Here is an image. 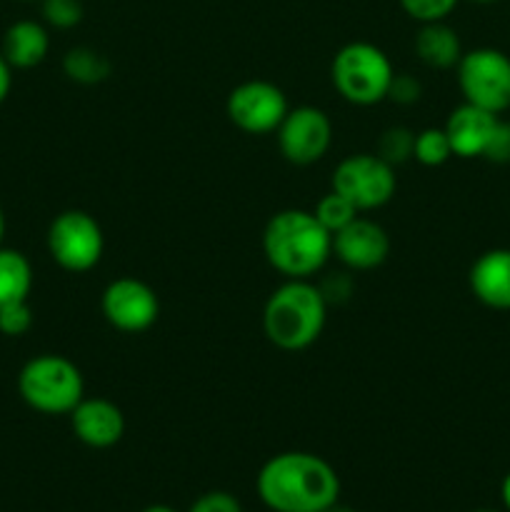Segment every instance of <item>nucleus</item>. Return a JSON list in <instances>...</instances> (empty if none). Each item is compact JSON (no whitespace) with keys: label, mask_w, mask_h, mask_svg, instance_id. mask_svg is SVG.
Here are the masks:
<instances>
[{"label":"nucleus","mask_w":510,"mask_h":512,"mask_svg":"<svg viewBox=\"0 0 510 512\" xmlns=\"http://www.w3.org/2000/svg\"><path fill=\"white\" fill-rule=\"evenodd\" d=\"M255 490L270 512H325L340 500V475L320 455L288 450L265 460Z\"/></svg>","instance_id":"obj_1"},{"label":"nucleus","mask_w":510,"mask_h":512,"mask_svg":"<svg viewBox=\"0 0 510 512\" xmlns=\"http://www.w3.org/2000/svg\"><path fill=\"white\" fill-rule=\"evenodd\" d=\"M458 70V88L463 103L488 113H505L510 108V58L498 48H475L463 53Z\"/></svg>","instance_id":"obj_6"},{"label":"nucleus","mask_w":510,"mask_h":512,"mask_svg":"<svg viewBox=\"0 0 510 512\" xmlns=\"http://www.w3.org/2000/svg\"><path fill=\"white\" fill-rule=\"evenodd\" d=\"M413 158L425 168H440L453 158V148L445 135V128H425L415 133Z\"/></svg>","instance_id":"obj_20"},{"label":"nucleus","mask_w":510,"mask_h":512,"mask_svg":"<svg viewBox=\"0 0 510 512\" xmlns=\"http://www.w3.org/2000/svg\"><path fill=\"white\" fill-rule=\"evenodd\" d=\"M63 70L70 80L80 85H95L103 83L110 75V63L105 55L98 50L88 48V45H78V48L68 50L63 58Z\"/></svg>","instance_id":"obj_19"},{"label":"nucleus","mask_w":510,"mask_h":512,"mask_svg":"<svg viewBox=\"0 0 510 512\" xmlns=\"http://www.w3.org/2000/svg\"><path fill=\"white\" fill-rule=\"evenodd\" d=\"M498 118L500 115L475 108L470 103L458 105L443 125L455 158H483L490 138H493L495 125H498Z\"/></svg>","instance_id":"obj_14"},{"label":"nucleus","mask_w":510,"mask_h":512,"mask_svg":"<svg viewBox=\"0 0 510 512\" xmlns=\"http://www.w3.org/2000/svg\"><path fill=\"white\" fill-rule=\"evenodd\" d=\"M33 290V268L20 250L0 245V308L28 300Z\"/></svg>","instance_id":"obj_18"},{"label":"nucleus","mask_w":510,"mask_h":512,"mask_svg":"<svg viewBox=\"0 0 510 512\" xmlns=\"http://www.w3.org/2000/svg\"><path fill=\"white\" fill-rule=\"evenodd\" d=\"M18 393L35 413L70 415L85 398V380L73 360L43 353L20 368Z\"/></svg>","instance_id":"obj_4"},{"label":"nucleus","mask_w":510,"mask_h":512,"mask_svg":"<svg viewBox=\"0 0 510 512\" xmlns=\"http://www.w3.org/2000/svg\"><path fill=\"white\" fill-rule=\"evenodd\" d=\"M50 35L48 28L38 20H15L3 35V58L10 68H35L48 58Z\"/></svg>","instance_id":"obj_16"},{"label":"nucleus","mask_w":510,"mask_h":512,"mask_svg":"<svg viewBox=\"0 0 510 512\" xmlns=\"http://www.w3.org/2000/svg\"><path fill=\"white\" fill-rule=\"evenodd\" d=\"M333 190L355 205L358 213L378 210L393 200L398 175L378 153H355L340 160L333 170Z\"/></svg>","instance_id":"obj_7"},{"label":"nucleus","mask_w":510,"mask_h":512,"mask_svg":"<svg viewBox=\"0 0 510 512\" xmlns=\"http://www.w3.org/2000/svg\"><path fill=\"white\" fill-rule=\"evenodd\" d=\"M30 328H33V310H30L28 300L0 308V333L8 335V338H20Z\"/></svg>","instance_id":"obj_25"},{"label":"nucleus","mask_w":510,"mask_h":512,"mask_svg":"<svg viewBox=\"0 0 510 512\" xmlns=\"http://www.w3.org/2000/svg\"><path fill=\"white\" fill-rule=\"evenodd\" d=\"M328 298L310 280H285L270 293L263 308V333L275 348L298 353L323 335Z\"/></svg>","instance_id":"obj_3"},{"label":"nucleus","mask_w":510,"mask_h":512,"mask_svg":"<svg viewBox=\"0 0 510 512\" xmlns=\"http://www.w3.org/2000/svg\"><path fill=\"white\" fill-rule=\"evenodd\" d=\"M313 215L330 235H335L338 230H343L345 225L353 223L360 213L355 210V205L350 203V200H345L343 195L330 190V193H325L323 198L318 200V205L313 208Z\"/></svg>","instance_id":"obj_21"},{"label":"nucleus","mask_w":510,"mask_h":512,"mask_svg":"<svg viewBox=\"0 0 510 512\" xmlns=\"http://www.w3.org/2000/svg\"><path fill=\"white\" fill-rule=\"evenodd\" d=\"M483 158L490 160V163H498V165L510 163V123L508 120L498 118V125H495L493 138H490L488 150H485Z\"/></svg>","instance_id":"obj_27"},{"label":"nucleus","mask_w":510,"mask_h":512,"mask_svg":"<svg viewBox=\"0 0 510 512\" xmlns=\"http://www.w3.org/2000/svg\"><path fill=\"white\" fill-rule=\"evenodd\" d=\"M325 512H355V510H353V508H348V505H340V500H338V503L330 505V508L325 510Z\"/></svg>","instance_id":"obj_32"},{"label":"nucleus","mask_w":510,"mask_h":512,"mask_svg":"<svg viewBox=\"0 0 510 512\" xmlns=\"http://www.w3.org/2000/svg\"><path fill=\"white\" fill-rule=\"evenodd\" d=\"M423 88H420L418 80L408 73H395L393 80H390L388 98L398 105H413L415 100L420 98Z\"/></svg>","instance_id":"obj_28"},{"label":"nucleus","mask_w":510,"mask_h":512,"mask_svg":"<svg viewBox=\"0 0 510 512\" xmlns=\"http://www.w3.org/2000/svg\"><path fill=\"white\" fill-rule=\"evenodd\" d=\"M413 145H415V133L403 125H395L388 128L378 140V155L383 160H388L390 165H403L405 160L413 158Z\"/></svg>","instance_id":"obj_22"},{"label":"nucleus","mask_w":510,"mask_h":512,"mask_svg":"<svg viewBox=\"0 0 510 512\" xmlns=\"http://www.w3.org/2000/svg\"><path fill=\"white\" fill-rule=\"evenodd\" d=\"M100 310L103 318L120 333H145L158 320L160 300L143 280L118 278L103 290Z\"/></svg>","instance_id":"obj_11"},{"label":"nucleus","mask_w":510,"mask_h":512,"mask_svg":"<svg viewBox=\"0 0 510 512\" xmlns=\"http://www.w3.org/2000/svg\"><path fill=\"white\" fill-rule=\"evenodd\" d=\"M470 293L493 310H510V248H493L478 255L468 273Z\"/></svg>","instance_id":"obj_15"},{"label":"nucleus","mask_w":510,"mask_h":512,"mask_svg":"<svg viewBox=\"0 0 510 512\" xmlns=\"http://www.w3.org/2000/svg\"><path fill=\"white\" fill-rule=\"evenodd\" d=\"M140 512H178L175 508H170V505H163V503H155V505H148V508H143Z\"/></svg>","instance_id":"obj_31"},{"label":"nucleus","mask_w":510,"mask_h":512,"mask_svg":"<svg viewBox=\"0 0 510 512\" xmlns=\"http://www.w3.org/2000/svg\"><path fill=\"white\" fill-rule=\"evenodd\" d=\"M105 250L103 228L85 210H63L48 228V253L68 273H88Z\"/></svg>","instance_id":"obj_8"},{"label":"nucleus","mask_w":510,"mask_h":512,"mask_svg":"<svg viewBox=\"0 0 510 512\" xmlns=\"http://www.w3.org/2000/svg\"><path fill=\"white\" fill-rule=\"evenodd\" d=\"M500 500H503L505 512H510V473L503 478V485H500Z\"/></svg>","instance_id":"obj_30"},{"label":"nucleus","mask_w":510,"mask_h":512,"mask_svg":"<svg viewBox=\"0 0 510 512\" xmlns=\"http://www.w3.org/2000/svg\"><path fill=\"white\" fill-rule=\"evenodd\" d=\"M290 105L283 90L268 80H245L235 85L225 100L230 123L248 135H268L278 130Z\"/></svg>","instance_id":"obj_9"},{"label":"nucleus","mask_w":510,"mask_h":512,"mask_svg":"<svg viewBox=\"0 0 510 512\" xmlns=\"http://www.w3.org/2000/svg\"><path fill=\"white\" fill-rule=\"evenodd\" d=\"M473 512H500V510H490V508H483V510H473Z\"/></svg>","instance_id":"obj_35"},{"label":"nucleus","mask_w":510,"mask_h":512,"mask_svg":"<svg viewBox=\"0 0 510 512\" xmlns=\"http://www.w3.org/2000/svg\"><path fill=\"white\" fill-rule=\"evenodd\" d=\"M70 428L85 448L108 450L123 440L125 415L113 400L83 398L70 413Z\"/></svg>","instance_id":"obj_13"},{"label":"nucleus","mask_w":510,"mask_h":512,"mask_svg":"<svg viewBox=\"0 0 510 512\" xmlns=\"http://www.w3.org/2000/svg\"><path fill=\"white\" fill-rule=\"evenodd\" d=\"M10 88H13V68H10L8 60L0 53V105H3L5 98L10 95Z\"/></svg>","instance_id":"obj_29"},{"label":"nucleus","mask_w":510,"mask_h":512,"mask_svg":"<svg viewBox=\"0 0 510 512\" xmlns=\"http://www.w3.org/2000/svg\"><path fill=\"white\" fill-rule=\"evenodd\" d=\"M398 3L415 23H435V20L448 18L458 8L460 0H398Z\"/></svg>","instance_id":"obj_24"},{"label":"nucleus","mask_w":510,"mask_h":512,"mask_svg":"<svg viewBox=\"0 0 510 512\" xmlns=\"http://www.w3.org/2000/svg\"><path fill=\"white\" fill-rule=\"evenodd\" d=\"M393 75V63L385 50L365 40L343 45L330 65V80L340 98L348 100L350 105H363V108L388 98Z\"/></svg>","instance_id":"obj_5"},{"label":"nucleus","mask_w":510,"mask_h":512,"mask_svg":"<svg viewBox=\"0 0 510 512\" xmlns=\"http://www.w3.org/2000/svg\"><path fill=\"white\" fill-rule=\"evenodd\" d=\"M473 3H480V5H490V3H498V0H473Z\"/></svg>","instance_id":"obj_34"},{"label":"nucleus","mask_w":510,"mask_h":512,"mask_svg":"<svg viewBox=\"0 0 510 512\" xmlns=\"http://www.w3.org/2000/svg\"><path fill=\"white\" fill-rule=\"evenodd\" d=\"M83 0H43V20L55 30H70L83 23Z\"/></svg>","instance_id":"obj_23"},{"label":"nucleus","mask_w":510,"mask_h":512,"mask_svg":"<svg viewBox=\"0 0 510 512\" xmlns=\"http://www.w3.org/2000/svg\"><path fill=\"white\" fill-rule=\"evenodd\" d=\"M333 255L350 270L380 268L390 255V238L383 225L358 215L333 235Z\"/></svg>","instance_id":"obj_12"},{"label":"nucleus","mask_w":510,"mask_h":512,"mask_svg":"<svg viewBox=\"0 0 510 512\" xmlns=\"http://www.w3.org/2000/svg\"><path fill=\"white\" fill-rule=\"evenodd\" d=\"M3 235H5V215H3V208H0V245H3Z\"/></svg>","instance_id":"obj_33"},{"label":"nucleus","mask_w":510,"mask_h":512,"mask_svg":"<svg viewBox=\"0 0 510 512\" xmlns=\"http://www.w3.org/2000/svg\"><path fill=\"white\" fill-rule=\"evenodd\" d=\"M263 253L285 280H310L333 255V235L318 223L313 210H280L263 230Z\"/></svg>","instance_id":"obj_2"},{"label":"nucleus","mask_w":510,"mask_h":512,"mask_svg":"<svg viewBox=\"0 0 510 512\" xmlns=\"http://www.w3.org/2000/svg\"><path fill=\"white\" fill-rule=\"evenodd\" d=\"M283 158L293 165H313L325 158L333 143V123L315 105L290 108L275 130Z\"/></svg>","instance_id":"obj_10"},{"label":"nucleus","mask_w":510,"mask_h":512,"mask_svg":"<svg viewBox=\"0 0 510 512\" xmlns=\"http://www.w3.org/2000/svg\"><path fill=\"white\" fill-rule=\"evenodd\" d=\"M188 512H243V505L235 495L225 493V490H210V493H203L198 500H193Z\"/></svg>","instance_id":"obj_26"},{"label":"nucleus","mask_w":510,"mask_h":512,"mask_svg":"<svg viewBox=\"0 0 510 512\" xmlns=\"http://www.w3.org/2000/svg\"><path fill=\"white\" fill-rule=\"evenodd\" d=\"M415 55L428 68L448 70L460 63V58H463V45H460L458 33L445 20L420 23L418 35H415Z\"/></svg>","instance_id":"obj_17"}]
</instances>
